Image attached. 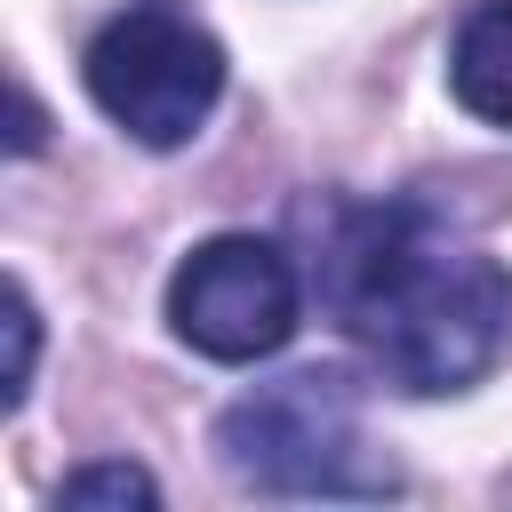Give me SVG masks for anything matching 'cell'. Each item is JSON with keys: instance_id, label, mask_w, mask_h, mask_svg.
Returning a JSON list of instances; mask_svg holds the SVG:
<instances>
[{"instance_id": "6da1fadb", "label": "cell", "mask_w": 512, "mask_h": 512, "mask_svg": "<svg viewBox=\"0 0 512 512\" xmlns=\"http://www.w3.org/2000/svg\"><path fill=\"white\" fill-rule=\"evenodd\" d=\"M320 304L400 392H464L512 344V272L456 240L424 200L336 208L320 240Z\"/></svg>"}, {"instance_id": "7a4b0ae2", "label": "cell", "mask_w": 512, "mask_h": 512, "mask_svg": "<svg viewBox=\"0 0 512 512\" xmlns=\"http://www.w3.org/2000/svg\"><path fill=\"white\" fill-rule=\"evenodd\" d=\"M216 456L256 496H392V456L368 448L344 368H288L216 416Z\"/></svg>"}, {"instance_id": "3957f363", "label": "cell", "mask_w": 512, "mask_h": 512, "mask_svg": "<svg viewBox=\"0 0 512 512\" xmlns=\"http://www.w3.org/2000/svg\"><path fill=\"white\" fill-rule=\"evenodd\" d=\"M88 72V96L96 112L152 144V152H176L200 136V120L216 112L224 96V48L200 16H184L176 0H128L80 56Z\"/></svg>"}, {"instance_id": "277c9868", "label": "cell", "mask_w": 512, "mask_h": 512, "mask_svg": "<svg viewBox=\"0 0 512 512\" xmlns=\"http://www.w3.org/2000/svg\"><path fill=\"white\" fill-rule=\"evenodd\" d=\"M296 312H304L296 264H288L280 240H256V232L200 240L168 280V328L200 360H224V368L272 360L296 336Z\"/></svg>"}, {"instance_id": "5b68a950", "label": "cell", "mask_w": 512, "mask_h": 512, "mask_svg": "<svg viewBox=\"0 0 512 512\" xmlns=\"http://www.w3.org/2000/svg\"><path fill=\"white\" fill-rule=\"evenodd\" d=\"M448 88H456V104H464L472 120L512 128V0H480V8L456 24Z\"/></svg>"}, {"instance_id": "8992f818", "label": "cell", "mask_w": 512, "mask_h": 512, "mask_svg": "<svg viewBox=\"0 0 512 512\" xmlns=\"http://www.w3.org/2000/svg\"><path fill=\"white\" fill-rule=\"evenodd\" d=\"M160 488H152V472L144 464H80V472H64V488H56V504H152Z\"/></svg>"}, {"instance_id": "52a82bcc", "label": "cell", "mask_w": 512, "mask_h": 512, "mask_svg": "<svg viewBox=\"0 0 512 512\" xmlns=\"http://www.w3.org/2000/svg\"><path fill=\"white\" fill-rule=\"evenodd\" d=\"M8 408H24V392H32V344H40V328H32V304H24V288H8Z\"/></svg>"}, {"instance_id": "ba28073f", "label": "cell", "mask_w": 512, "mask_h": 512, "mask_svg": "<svg viewBox=\"0 0 512 512\" xmlns=\"http://www.w3.org/2000/svg\"><path fill=\"white\" fill-rule=\"evenodd\" d=\"M32 144H40V104L16 88V152H32Z\"/></svg>"}]
</instances>
